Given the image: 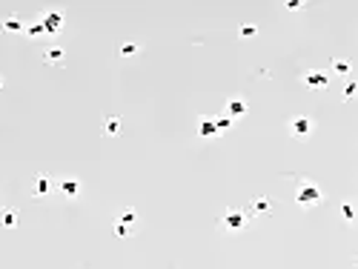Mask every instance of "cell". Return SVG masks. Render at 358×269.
Instances as JSON below:
<instances>
[{
  "label": "cell",
  "instance_id": "6da1fadb",
  "mask_svg": "<svg viewBox=\"0 0 358 269\" xmlns=\"http://www.w3.org/2000/svg\"><path fill=\"white\" fill-rule=\"evenodd\" d=\"M295 201H298V206H307L309 209V206H318L324 201V192L312 181H295Z\"/></svg>",
  "mask_w": 358,
  "mask_h": 269
},
{
  "label": "cell",
  "instance_id": "7a4b0ae2",
  "mask_svg": "<svg viewBox=\"0 0 358 269\" xmlns=\"http://www.w3.org/2000/svg\"><path fill=\"white\" fill-rule=\"evenodd\" d=\"M221 226H224L227 232H238V229H244V226H246V212H244V209H238V206H227V209H224V215H221Z\"/></svg>",
  "mask_w": 358,
  "mask_h": 269
},
{
  "label": "cell",
  "instance_id": "3957f363",
  "mask_svg": "<svg viewBox=\"0 0 358 269\" xmlns=\"http://www.w3.org/2000/svg\"><path fill=\"white\" fill-rule=\"evenodd\" d=\"M287 129H290V134L293 137H309L312 134V129H315V120L307 118V115H295V118H290V123H287Z\"/></svg>",
  "mask_w": 358,
  "mask_h": 269
},
{
  "label": "cell",
  "instance_id": "277c9868",
  "mask_svg": "<svg viewBox=\"0 0 358 269\" xmlns=\"http://www.w3.org/2000/svg\"><path fill=\"white\" fill-rule=\"evenodd\" d=\"M55 192V181H52L46 172L34 175V184H32V198H49Z\"/></svg>",
  "mask_w": 358,
  "mask_h": 269
},
{
  "label": "cell",
  "instance_id": "5b68a950",
  "mask_svg": "<svg viewBox=\"0 0 358 269\" xmlns=\"http://www.w3.org/2000/svg\"><path fill=\"white\" fill-rule=\"evenodd\" d=\"M55 189H58L63 198H78V195H81V181H78V178H60V181L55 184Z\"/></svg>",
  "mask_w": 358,
  "mask_h": 269
},
{
  "label": "cell",
  "instance_id": "8992f818",
  "mask_svg": "<svg viewBox=\"0 0 358 269\" xmlns=\"http://www.w3.org/2000/svg\"><path fill=\"white\" fill-rule=\"evenodd\" d=\"M304 83H307L309 89H318V92H321V89H327V86H329V75L318 72V69H312V72H307V75H304Z\"/></svg>",
  "mask_w": 358,
  "mask_h": 269
},
{
  "label": "cell",
  "instance_id": "52a82bcc",
  "mask_svg": "<svg viewBox=\"0 0 358 269\" xmlns=\"http://www.w3.org/2000/svg\"><path fill=\"white\" fill-rule=\"evenodd\" d=\"M43 32L46 34H55V32H60L63 29V15L60 12H49V15H43Z\"/></svg>",
  "mask_w": 358,
  "mask_h": 269
},
{
  "label": "cell",
  "instance_id": "ba28073f",
  "mask_svg": "<svg viewBox=\"0 0 358 269\" xmlns=\"http://www.w3.org/2000/svg\"><path fill=\"white\" fill-rule=\"evenodd\" d=\"M218 134V126H215V118L209 115H204V118H198V137H215Z\"/></svg>",
  "mask_w": 358,
  "mask_h": 269
},
{
  "label": "cell",
  "instance_id": "9c48e42d",
  "mask_svg": "<svg viewBox=\"0 0 358 269\" xmlns=\"http://www.w3.org/2000/svg\"><path fill=\"white\" fill-rule=\"evenodd\" d=\"M120 129H123V123H120V118H115V115H109V118L103 120V134H106V137H118V134H120Z\"/></svg>",
  "mask_w": 358,
  "mask_h": 269
},
{
  "label": "cell",
  "instance_id": "30bf717a",
  "mask_svg": "<svg viewBox=\"0 0 358 269\" xmlns=\"http://www.w3.org/2000/svg\"><path fill=\"white\" fill-rule=\"evenodd\" d=\"M227 112H229V118H241V115H246V101H241V98H229Z\"/></svg>",
  "mask_w": 358,
  "mask_h": 269
},
{
  "label": "cell",
  "instance_id": "8fae6325",
  "mask_svg": "<svg viewBox=\"0 0 358 269\" xmlns=\"http://www.w3.org/2000/svg\"><path fill=\"white\" fill-rule=\"evenodd\" d=\"M60 60H63V49H60V46H49V49H43V63L55 66V63H60Z\"/></svg>",
  "mask_w": 358,
  "mask_h": 269
},
{
  "label": "cell",
  "instance_id": "7c38bea8",
  "mask_svg": "<svg viewBox=\"0 0 358 269\" xmlns=\"http://www.w3.org/2000/svg\"><path fill=\"white\" fill-rule=\"evenodd\" d=\"M249 209H252L255 215H269V212H272V203H269V198H255V201L249 203Z\"/></svg>",
  "mask_w": 358,
  "mask_h": 269
},
{
  "label": "cell",
  "instance_id": "4fadbf2b",
  "mask_svg": "<svg viewBox=\"0 0 358 269\" xmlns=\"http://www.w3.org/2000/svg\"><path fill=\"white\" fill-rule=\"evenodd\" d=\"M0 29H3V32L17 34V32H23V20H20V17H6V20L0 23Z\"/></svg>",
  "mask_w": 358,
  "mask_h": 269
},
{
  "label": "cell",
  "instance_id": "5bb4252c",
  "mask_svg": "<svg viewBox=\"0 0 358 269\" xmlns=\"http://www.w3.org/2000/svg\"><path fill=\"white\" fill-rule=\"evenodd\" d=\"M0 226H3V229H15L17 226V212L15 209H6V212L0 215Z\"/></svg>",
  "mask_w": 358,
  "mask_h": 269
},
{
  "label": "cell",
  "instance_id": "9a60e30c",
  "mask_svg": "<svg viewBox=\"0 0 358 269\" xmlns=\"http://www.w3.org/2000/svg\"><path fill=\"white\" fill-rule=\"evenodd\" d=\"M332 72H335V75H350V72H353V63L344 60V57H338V60H332Z\"/></svg>",
  "mask_w": 358,
  "mask_h": 269
},
{
  "label": "cell",
  "instance_id": "2e32d148",
  "mask_svg": "<svg viewBox=\"0 0 358 269\" xmlns=\"http://www.w3.org/2000/svg\"><path fill=\"white\" fill-rule=\"evenodd\" d=\"M341 218L347 223H356V209H353V201H341Z\"/></svg>",
  "mask_w": 358,
  "mask_h": 269
},
{
  "label": "cell",
  "instance_id": "e0dca14e",
  "mask_svg": "<svg viewBox=\"0 0 358 269\" xmlns=\"http://www.w3.org/2000/svg\"><path fill=\"white\" fill-rule=\"evenodd\" d=\"M120 223H126V226H132V223H135V220H138V212H135V209H123V212H120Z\"/></svg>",
  "mask_w": 358,
  "mask_h": 269
},
{
  "label": "cell",
  "instance_id": "ac0fdd59",
  "mask_svg": "<svg viewBox=\"0 0 358 269\" xmlns=\"http://www.w3.org/2000/svg\"><path fill=\"white\" fill-rule=\"evenodd\" d=\"M356 92H358V83L356 81H347V83H344V101H353Z\"/></svg>",
  "mask_w": 358,
  "mask_h": 269
},
{
  "label": "cell",
  "instance_id": "d6986e66",
  "mask_svg": "<svg viewBox=\"0 0 358 269\" xmlns=\"http://www.w3.org/2000/svg\"><path fill=\"white\" fill-rule=\"evenodd\" d=\"M238 34H241V37H255V34H258V26H255V23H244V26L238 29Z\"/></svg>",
  "mask_w": 358,
  "mask_h": 269
},
{
  "label": "cell",
  "instance_id": "ffe728a7",
  "mask_svg": "<svg viewBox=\"0 0 358 269\" xmlns=\"http://www.w3.org/2000/svg\"><path fill=\"white\" fill-rule=\"evenodd\" d=\"M115 235H118V238H129L132 235V226L120 223V220H115Z\"/></svg>",
  "mask_w": 358,
  "mask_h": 269
},
{
  "label": "cell",
  "instance_id": "44dd1931",
  "mask_svg": "<svg viewBox=\"0 0 358 269\" xmlns=\"http://www.w3.org/2000/svg\"><path fill=\"white\" fill-rule=\"evenodd\" d=\"M138 54V43H123L120 46V57H135Z\"/></svg>",
  "mask_w": 358,
  "mask_h": 269
},
{
  "label": "cell",
  "instance_id": "7402d4cb",
  "mask_svg": "<svg viewBox=\"0 0 358 269\" xmlns=\"http://www.w3.org/2000/svg\"><path fill=\"white\" fill-rule=\"evenodd\" d=\"M26 34H29V37H37V34H43V23H29V26H26Z\"/></svg>",
  "mask_w": 358,
  "mask_h": 269
},
{
  "label": "cell",
  "instance_id": "603a6c76",
  "mask_svg": "<svg viewBox=\"0 0 358 269\" xmlns=\"http://www.w3.org/2000/svg\"><path fill=\"white\" fill-rule=\"evenodd\" d=\"M215 126H218V134H221V132H227L229 126H232V120L229 118H215Z\"/></svg>",
  "mask_w": 358,
  "mask_h": 269
},
{
  "label": "cell",
  "instance_id": "cb8c5ba5",
  "mask_svg": "<svg viewBox=\"0 0 358 269\" xmlns=\"http://www.w3.org/2000/svg\"><path fill=\"white\" fill-rule=\"evenodd\" d=\"M0 86H3V78H0Z\"/></svg>",
  "mask_w": 358,
  "mask_h": 269
}]
</instances>
